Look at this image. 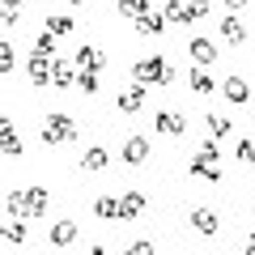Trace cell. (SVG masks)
Segmentation results:
<instances>
[{
  "label": "cell",
  "instance_id": "cell-1",
  "mask_svg": "<svg viewBox=\"0 0 255 255\" xmlns=\"http://www.w3.org/2000/svg\"><path fill=\"white\" fill-rule=\"evenodd\" d=\"M132 73H136V81H145V85H170V81H174V68L162 60V55H153V60H140Z\"/></svg>",
  "mask_w": 255,
  "mask_h": 255
},
{
  "label": "cell",
  "instance_id": "cell-2",
  "mask_svg": "<svg viewBox=\"0 0 255 255\" xmlns=\"http://www.w3.org/2000/svg\"><path fill=\"white\" fill-rule=\"evenodd\" d=\"M73 136H77V124L68 115H47V124H43V140L47 145H68Z\"/></svg>",
  "mask_w": 255,
  "mask_h": 255
},
{
  "label": "cell",
  "instance_id": "cell-3",
  "mask_svg": "<svg viewBox=\"0 0 255 255\" xmlns=\"http://www.w3.org/2000/svg\"><path fill=\"white\" fill-rule=\"evenodd\" d=\"M153 132H162V136H183V132H187V119H183L179 111H157Z\"/></svg>",
  "mask_w": 255,
  "mask_h": 255
},
{
  "label": "cell",
  "instance_id": "cell-4",
  "mask_svg": "<svg viewBox=\"0 0 255 255\" xmlns=\"http://www.w3.org/2000/svg\"><path fill=\"white\" fill-rule=\"evenodd\" d=\"M187 221H191V226H196V230H200L204 238H213V234H217V230H221V217H217V213L209 209V204H196Z\"/></svg>",
  "mask_w": 255,
  "mask_h": 255
},
{
  "label": "cell",
  "instance_id": "cell-5",
  "mask_svg": "<svg viewBox=\"0 0 255 255\" xmlns=\"http://www.w3.org/2000/svg\"><path fill=\"white\" fill-rule=\"evenodd\" d=\"M187 51H191V60L196 64H204V68H209L213 60H217V43H213V38H204V34H196L187 43Z\"/></svg>",
  "mask_w": 255,
  "mask_h": 255
},
{
  "label": "cell",
  "instance_id": "cell-6",
  "mask_svg": "<svg viewBox=\"0 0 255 255\" xmlns=\"http://www.w3.org/2000/svg\"><path fill=\"white\" fill-rule=\"evenodd\" d=\"M77 68H90V73H98V68H107V51L102 47H77Z\"/></svg>",
  "mask_w": 255,
  "mask_h": 255
},
{
  "label": "cell",
  "instance_id": "cell-7",
  "mask_svg": "<svg viewBox=\"0 0 255 255\" xmlns=\"http://www.w3.org/2000/svg\"><path fill=\"white\" fill-rule=\"evenodd\" d=\"M140 107H145V81H136L132 90L119 94V111H124V115H136Z\"/></svg>",
  "mask_w": 255,
  "mask_h": 255
},
{
  "label": "cell",
  "instance_id": "cell-8",
  "mask_svg": "<svg viewBox=\"0 0 255 255\" xmlns=\"http://www.w3.org/2000/svg\"><path fill=\"white\" fill-rule=\"evenodd\" d=\"M221 94H226L230 102H251V85H247V77H226V81H221Z\"/></svg>",
  "mask_w": 255,
  "mask_h": 255
},
{
  "label": "cell",
  "instance_id": "cell-9",
  "mask_svg": "<svg viewBox=\"0 0 255 255\" xmlns=\"http://www.w3.org/2000/svg\"><path fill=\"white\" fill-rule=\"evenodd\" d=\"M145 157H149V140H145V136H128V140H124V162H128V166H140Z\"/></svg>",
  "mask_w": 255,
  "mask_h": 255
},
{
  "label": "cell",
  "instance_id": "cell-10",
  "mask_svg": "<svg viewBox=\"0 0 255 255\" xmlns=\"http://www.w3.org/2000/svg\"><path fill=\"white\" fill-rule=\"evenodd\" d=\"M166 21L187 26V21H196V9H191V4H183V0H166Z\"/></svg>",
  "mask_w": 255,
  "mask_h": 255
},
{
  "label": "cell",
  "instance_id": "cell-11",
  "mask_svg": "<svg viewBox=\"0 0 255 255\" xmlns=\"http://www.w3.org/2000/svg\"><path fill=\"white\" fill-rule=\"evenodd\" d=\"M51 68H55V64H47L43 51L30 55V81H34V85H47V81H51Z\"/></svg>",
  "mask_w": 255,
  "mask_h": 255
},
{
  "label": "cell",
  "instance_id": "cell-12",
  "mask_svg": "<svg viewBox=\"0 0 255 255\" xmlns=\"http://www.w3.org/2000/svg\"><path fill=\"white\" fill-rule=\"evenodd\" d=\"M162 30H166V13L149 9V13H140V17H136V34H162Z\"/></svg>",
  "mask_w": 255,
  "mask_h": 255
},
{
  "label": "cell",
  "instance_id": "cell-13",
  "mask_svg": "<svg viewBox=\"0 0 255 255\" xmlns=\"http://www.w3.org/2000/svg\"><path fill=\"white\" fill-rule=\"evenodd\" d=\"M187 85H191V90H196V94H200V98H209V94L217 90V85H213V77L204 73V64H200V68H191V73H187Z\"/></svg>",
  "mask_w": 255,
  "mask_h": 255
},
{
  "label": "cell",
  "instance_id": "cell-14",
  "mask_svg": "<svg viewBox=\"0 0 255 255\" xmlns=\"http://www.w3.org/2000/svg\"><path fill=\"white\" fill-rule=\"evenodd\" d=\"M47 204H51V196H47L43 187H30V191H26V213H30V217H43Z\"/></svg>",
  "mask_w": 255,
  "mask_h": 255
},
{
  "label": "cell",
  "instance_id": "cell-15",
  "mask_svg": "<svg viewBox=\"0 0 255 255\" xmlns=\"http://www.w3.org/2000/svg\"><path fill=\"white\" fill-rule=\"evenodd\" d=\"M140 213H145V196H140V191H128L124 200H119V217H140Z\"/></svg>",
  "mask_w": 255,
  "mask_h": 255
},
{
  "label": "cell",
  "instance_id": "cell-16",
  "mask_svg": "<svg viewBox=\"0 0 255 255\" xmlns=\"http://www.w3.org/2000/svg\"><path fill=\"white\" fill-rule=\"evenodd\" d=\"M0 149H4V157H21V140H17V132H13V124L4 119V128H0Z\"/></svg>",
  "mask_w": 255,
  "mask_h": 255
},
{
  "label": "cell",
  "instance_id": "cell-17",
  "mask_svg": "<svg viewBox=\"0 0 255 255\" xmlns=\"http://www.w3.org/2000/svg\"><path fill=\"white\" fill-rule=\"evenodd\" d=\"M73 238H77V226H73V221L51 226V247H73Z\"/></svg>",
  "mask_w": 255,
  "mask_h": 255
},
{
  "label": "cell",
  "instance_id": "cell-18",
  "mask_svg": "<svg viewBox=\"0 0 255 255\" xmlns=\"http://www.w3.org/2000/svg\"><path fill=\"white\" fill-rule=\"evenodd\" d=\"M221 38H226V43H243V38H247V26H243V21H238V17H226V21H221Z\"/></svg>",
  "mask_w": 255,
  "mask_h": 255
},
{
  "label": "cell",
  "instance_id": "cell-19",
  "mask_svg": "<svg viewBox=\"0 0 255 255\" xmlns=\"http://www.w3.org/2000/svg\"><path fill=\"white\" fill-rule=\"evenodd\" d=\"M107 162H111V153H107V149H98V145L85 149V157H81L85 170H107Z\"/></svg>",
  "mask_w": 255,
  "mask_h": 255
},
{
  "label": "cell",
  "instance_id": "cell-20",
  "mask_svg": "<svg viewBox=\"0 0 255 255\" xmlns=\"http://www.w3.org/2000/svg\"><path fill=\"white\" fill-rule=\"evenodd\" d=\"M94 213H98L102 221H115L119 217V200L115 196H98V200H94Z\"/></svg>",
  "mask_w": 255,
  "mask_h": 255
},
{
  "label": "cell",
  "instance_id": "cell-21",
  "mask_svg": "<svg viewBox=\"0 0 255 255\" xmlns=\"http://www.w3.org/2000/svg\"><path fill=\"white\" fill-rule=\"evenodd\" d=\"M191 174H196V179H204V183H217L221 179V170L213 162H204V157H196V162H191Z\"/></svg>",
  "mask_w": 255,
  "mask_h": 255
},
{
  "label": "cell",
  "instance_id": "cell-22",
  "mask_svg": "<svg viewBox=\"0 0 255 255\" xmlns=\"http://www.w3.org/2000/svg\"><path fill=\"white\" fill-rule=\"evenodd\" d=\"M51 81L60 85V90H68V85H77V73H73V64H55V68H51Z\"/></svg>",
  "mask_w": 255,
  "mask_h": 255
},
{
  "label": "cell",
  "instance_id": "cell-23",
  "mask_svg": "<svg viewBox=\"0 0 255 255\" xmlns=\"http://www.w3.org/2000/svg\"><path fill=\"white\" fill-rule=\"evenodd\" d=\"M26 243V226H21V221H9V226H4V247H21Z\"/></svg>",
  "mask_w": 255,
  "mask_h": 255
},
{
  "label": "cell",
  "instance_id": "cell-24",
  "mask_svg": "<svg viewBox=\"0 0 255 255\" xmlns=\"http://www.w3.org/2000/svg\"><path fill=\"white\" fill-rule=\"evenodd\" d=\"M4 209H9V217L26 213V191H9V196H4Z\"/></svg>",
  "mask_w": 255,
  "mask_h": 255
},
{
  "label": "cell",
  "instance_id": "cell-25",
  "mask_svg": "<svg viewBox=\"0 0 255 255\" xmlns=\"http://www.w3.org/2000/svg\"><path fill=\"white\" fill-rule=\"evenodd\" d=\"M209 132H213V136H230L234 128H230V119H226V115H217V111H213V115H209Z\"/></svg>",
  "mask_w": 255,
  "mask_h": 255
},
{
  "label": "cell",
  "instance_id": "cell-26",
  "mask_svg": "<svg viewBox=\"0 0 255 255\" xmlns=\"http://www.w3.org/2000/svg\"><path fill=\"white\" fill-rule=\"evenodd\" d=\"M77 85H81L85 94H98V73H90V68H77Z\"/></svg>",
  "mask_w": 255,
  "mask_h": 255
},
{
  "label": "cell",
  "instance_id": "cell-27",
  "mask_svg": "<svg viewBox=\"0 0 255 255\" xmlns=\"http://www.w3.org/2000/svg\"><path fill=\"white\" fill-rule=\"evenodd\" d=\"M238 162H243V166H255V140H251V136L238 140Z\"/></svg>",
  "mask_w": 255,
  "mask_h": 255
},
{
  "label": "cell",
  "instance_id": "cell-28",
  "mask_svg": "<svg viewBox=\"0 0 255 255\" xmlns=\"http://www.w3.org/2000/svg\"><path fill=\"white\" fill-rule=\"evenodd\" d=\"M119 13H128V17H140V13H149V0H119Z\"/></svg>",
  "mask_w": 255,
  "mask_h": 255
},
{
  "label": "cell",
  "instance_id": "cell-29",
  "mask_svg": "<svg viewBox=\"0 0 255 255\" xmlns=\"http://www.w3.org/2000/svg\"><path fill=\"white\" fill-rule=\"evenodd\" d=\"M47 30H51V34H68V30H73V17L55 13V17H47Z\"/></svg>",
  "mask_w": 255,
  "mask_h": 255
},
{
  "label": "cell",
  "instance_id": "cell-30",
  "mask_svg": "<svg viewBox=\"0 0 255 255\" xmlns=\"http://www.w3.org/2000/svg\"><path fill=\"white\" fill-rule=\"evenodd\" d=\"M0 73H13V43H0Z\"/></svg>",
  "mask_w": 255,
  "mask_h": 255
},
{
  "label": "cell",
  "instance_id": "cell-31",
  "mask_svg": "<svg viewBox=\"0 0 255 255\" xmlns=\"http://www.w3.org/2000/svg\"><path fill=\"white\" fill-rule=\"evenodd\" d=\"M196 157H204V162H217V157H221V145H217V140H204Z\"/></svg>",
  "mask_w": 255,
  "mask_h": 255
},
{
  "label": "cell",
  "instance_id": "cell-32",
  "mask_svg": "<svg viewBox=\"0 0 255 255\" xmlns=\"http://www.w3.org/2000/svg\"><path fill=\"white\" fill-rule=\"evenodd\" d=\"M34 51H43V55H51V51H55V34H51V30H47V34H38Z\"/></svg>",
  "mask_w": 255,
  "mask_h": 255
},
{
  "label": "cell",
  "instance_id": "cell-33",
  "mask_svg": "<svg viewBox=\"0 0 255 255\" xmlns=\"http://www.w3.org/2000/svg\"><path fill=\"white\" fill-rule=\"evenodd\" d=\"M153 251V243H149V238H140V243H132V255H149Z\"/></svg>",
  "mask_w": 255,
  "mask_h": 255
},
{
  "label": "cell",
  "instance_id": "cell-34",
  "mask_svg": "<svg viewBox=\"0 0 255 255\" xmlns=\"http://www.w3.org/2000/svg\"><path fill=\"white\" fill-rule=\"evenodd\" d=\"M191 9H196V17H204V13H209V0H187Z\"/></svg>",
  "mask_w": 255,
  "mask_h": 255
},
{
  "label": "cell",
  "instance_id": "cell-35",
  "mask_svg": "<svg viewBox=\"0 0 255 255\" xmlns=\"http://www.w3.org/2000/svg\"><path fill=\"white\" fill-rule=\"evenodd\" d=\"M226 9H247V0H226Z\"/></svg>",
  "mask_w": 255,
  "mask_h": 255
},
{
  "label": "cell",
  "instance_id": "cell-36",
  "mask_svg": "<svg viewBox=\"0 0 255 255\" xmlns=\"http://www.w3.org/2000/svg\"><path fill=\"white\" fill-rule=\"evenodd\" d=\"M247 251H251V255H255V234H251V243H247Z\"/></svg>",
  "mask_w": 255,
  "mask_h": 255
},
{
  "label": "cell",
  "instance_id": "cell-37",
  "mask_svg": "<svg viewBox=\"0 0 255 255\" xmlns=\"http://www.w3.org/2000/svg\"><path fill=\"white\" fill-rule=\"evenodd\" d=\"M4 4H26V0H4Z\"/></svg>",
  "mask_w": 255,
  "mask_h": 255
},
{
  "label": "cell",
  "instance_id": "cell-38",
  "mask_svg": "<svg viewBox=\"0 0 255 255\" xmlns=\"http://www.w3.org/2000/svg\"><path fill=\"white\" fill-rule=\"evenodd\" d=\"M68 4H85V0H68Z\"/></svg>",
  "mask_w": 255,
  "mask_h": 255
}]
</instances>
